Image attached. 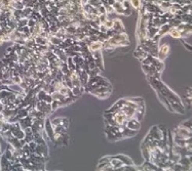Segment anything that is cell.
Returning <instances> with one entry per match:
<instances>
[{
    "label": "cell",
    "mask_w": 192,
    "mask_h": 171,
    "mask_svg": "<svg viewBox=\"0 0 192 171\" xmlns=\"http://www.w3.org/2000/svg\"><path fill=\"white\" fill-rule=\"evenodd\" d=\"M124 126L132 130L138 131L140 129V127H141V121H139L137 118H129Z\"/></svg>",
    "instance_id": "obj_1"
},
{
    "label": "cell",
    "mask_w": 192,
    "mask_h": 171,
    "mask_svg": "<svg viewBox=\"0 0 192 171\" xmlns=\"http://www.w3.org/2000/svg\"><path fill=\"white\" fill-rule=\"evenodd\" d=\"M33 120L34 119L31 117V116H26V117L22 118L19 120V123L20 125H21V127L23 128V129H25V128H28V127H31L32 123H33Z\"/></svg>",
    "instance_id": "obj_2"
},
{
    "label": "cell",
    "mask_w": 192,
    "mask_h": 171,
    "mask_svg": "<svg viewBox=\"0 0 192 171\" xmlns=\"http://www.w3.org/2000/svg\"><path fill=\"white\" fill-rule=\"evenodd\" d=\"M11 161H9L4 155L0 156V169L1 170H8L11 166Z\"/></svg>",
    "instance_id": "obj_3"
},
{
    "label": "cell",
    "mask_w": 192,
    "mask_h": 171,
    "mask_svg": "<svg viewBox=\"0 0 192 171\" xmlns=\"http://www.w3.org/2000/svg\"><path fill=\"white\" fill-rule=\"evenodd\" d=\"M113 28H112V30H114V31H116L117 33L118 32H122L124 31V26L123 24H122V22L120 21V20L116 19V20H113Z\"/></svg>",
    "instance_id": "obj_4"
},
{
    "label": "cell",
    "mask_w": 192,
    "mask_h": 171,
    "mask_svg": "<svg viewBox=\"0 0 192 171\" xmlns=\"http://www.w3.org/2000/svg\"><path fill=\"white\" fill-rule=\"evenodd\" d=\"M25 137L24 140H26V142H30L33 140V131H32L31 127L25 128Z\"/></svg>",
    "instance_id": "obj_5"
},
{
    "label": "cell",
    "mask_w": 192,
    "mask_h": 171,
    "mask_svg": "<svg viewBox=\"0 0 192 171\" xmlns=\"http://www.w3.org/2000/svg\"><path fill=\"white\" fill-rule=\"evenodd\" d=\"M129 4L135 9H139L141 6V0H129Z\"/></svg>",
    "instance_id": "obj_6"
},
{
    "label": "cell",
    "mask_w": 192,
    "mask_h": 171,
    "mask_svg": "<svg viewBox=\"0 0 192 171\" xmlns=\"http://www.w3.org/2000/svg\"><path fill=\"white\" fill-rule=\"evenodd\" d=\"M113 23H114L113 20H109V19H107L106 21H105L104 23H103V25H104V26L106 27V28L108 29V30H110V29L113 28Z\"/></svg>",
    "instance_id": "obj_7"
},
{
    "label": "cell",
    "mask_w": 192,
    "mask_h": 171,
    "mask_svg": "<svg viewBox=\"0 0 192 171\" xmlns=\"http://www.w3.org/2000/svg\"><path fill=\"white\" fill-rule=\"evenodd\" d=\"M0 156H1V151H0Z\"/></svg>",
    "instance_id": "obj_8"
}]
</instances>
